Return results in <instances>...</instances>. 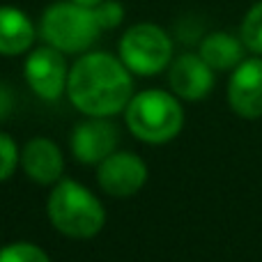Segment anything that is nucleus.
<instances>
[{
	"mask_svg": "<svg viewBox=\"0 0 262 262\" xmlns=\"http://www.w3.org/2000/svg\"><path fill=\"white\" fill-rule=\"evenodd\" d=\"M67 97L88 118H111L127 108L134 97V78L115 55L83 53L69 69Z\"/></svg>",
	"mask_w": 262,
	"mask_h": 262,
	"instance_id": "obj_1",
	"label": "nucleus"
},
{
	"mask_svg": "<svg viewBox=\"0 0 262 262\" xmlns=\"http://www.w3.org/2000/svg\"><path fill=\"white\" fill-rule=\"evenodd\" d=\"M127 127L138 140L163 145L184 127V108L172 92L143 90L127 104Z\"/></svg>",
	"mask_w": 262,
	"mask_h": 262,
	"instance_id": "obj_2",
	"label": "nucleus"
},
{
	"mask_svg": "<svg viewBox=\"0 0 262 262\" xmlns=\"http://www.w3.org/2000/svg\"><path fill=\"white\" fill-rule=\"evenodd\" d=\"M49 219L58 232L74 239H90L104 228V205L78 182L64 180L49 195Z\"/></svg>",
	"mask_w": 262,
	"mask_h": 262,
	"instance_id": "obj_3",
	"label": "nucleus"
},
{
	"mask_svg": "<svg viewBox=\"0 0 262 262\" xmlns=\"http://www.w3.org/2000/svg\"><path fill=\"white\" fill-rule=\"evenodd\" d=\"M99 23L92 7H83L72 0L53 3L39 18V35L60 53H85L99 39Z\"/></svg>",
	"mask_w": 262,
	"mask_h": 262,
	"instance_id": "obj_4",
	"label": "nucleus"
},
{
	"mask_svg": "<svg viewBox=\"0 0 262 262\" xmlns=\"http://www.w3.org/2000/svg\"><path fill=\"white\" fill-rule=\"evenodd\" d=\"M118 58L136 76H157L172 62V39L157 23H136L122 35Z\"/></svg>",
	"mask_w": 262,
	"mask_h": 262,
	"instance_id": "obj_5",
	"label": "nucleus"
},
{
	"mask_svg": "<svg viewBox=\"0 0 262 262\" xmlns=\"http://www.w3.org/2000/svg\"><path fill=\"white\" fill-rule=\"evenodd\" d=\"M23 74L30 90L44 101H58L62 92H67V60H64V53L49 44L28 51Z\"/></svg>",
	"mask_w": 262,
	"mask_h": 262,
	"instance_id": "obj_6",
	"label": "nucleus"
},
{
	"mask_svg": "<svg viewBox=\"0 0 262 262\" xmlns=\"http://www.w3.org/2000/svg\"><path fill=\"white\" fill-rule=\"evenodd\" d=\"M228 104L244 120L262 118V55H251L230 72Z\"/></svg>",
	"mask_w": 262,
	"mask_h": 262,
	"instance_id": "obj_7",
	"label": "nucleus"
},
{
	"mask_svg": "<svg viewBox=\"0 0 262 262\" xmlns=\"http://www.w3.org/2000/svg\"><path fill=\"white\" fill-rule=\"evenodd\" d=\"M99 186L108 195L115 198H127L138 193L147 182V166L134 152H113L108 159L99 163L97 172Z\"/></svg>",
	"mask_w": 262,
	"mask_h": 262,
	"instance_id": "obj_8",
	"label": "nucleus"
},
{
	"mask_svg": "<svg viewBox=\"0 0 262 262\" xmlns=\"http://www.w3.org/2000/svg\"><path fill=\"white\" fill-rule=\"evenodd\" d=\"M214 72L198 53H182L168 67V83L177 99L200 101L214 90Z\"/></svg>",
	"mask_w": 262,
	"mask_h": 262,
	"instance_id": "obj_9",
	"label": "nucleus"
},
{
	"mask_svg": "<svg viewBox=\"0 0 262 262\" xmlns=\"http://www.w3.org/2000/svg\"><path fill=\"white\" fill-rule=\"evenodd\" d=\"M120 131L108 118H88L72 131V152L81 163H101L115 152Z\"/></svg>",
	"mask_w": 262,
	"mask_h": 262,
	"instance_id": "obj_10",
	"label": "nucleus"
},
{
	"mask_svg": "<svg viewBox=\"0 0 262 262\" xmlns=\"http://www.w3.org/2000/svg\"><path fill=\"white\" fill-rule=\"evenodd\" d=\"M21 166L30 180L37 184H53L62 175V154L60 147L49 138H32L21 152Z\"/></svg>",
	"mask_w": 262,
	"mask_h": 262,
	"instance_id": "obj_11",
	"label": "nucleus"
},
{
	"mask_svg": "<svg viewBox=\"0 0 262 262\" xmlns=\"http://www.w3.org/2000/svg\"><path fill=\"white\" fill-rule=\"evenodd\" d=\"M35 23L23 9L12 5H0V55L12 58L32 51L35 44Z\"/></svg>",
	"mask_w": 262,
	"mask_h": 262,
	"instance_id": "obj_12",
	"label": "nucleus"
},
{
	"mask_svg": "<svg viewBox=\"0 0 262 262\" xmlns=\"http://www.w3.org/2000/svg\"><path fill=\"white\" fill-rule=\"evenodd\" d=\"M246 46L239 35L226 30H214L200 39L198 55L214 69V72H232L246 60Z\"/></svg>",
	"mask_w": 262,
	"mask_h": 262,
	"instance_id": "obj_13",
	"label": "nucleus"
},
{
	"mask_svg": "<svg viewBox=\"0 0 262 262\" xmlns=\"http://www.w3.org/2000/svg\"><path fill=\"white\" fill-rule=\"evenodd\" d=\"M237 35L251 55H262V0L251 5V9L244 14Z\"/></svg>",
	"mask_w": 262,
	"mask_h": 262,
	"instance_id": "obj_14",
	"label": "nucleus"
},
{
	"mask_svg": "<svg viewBox=\"0 0 262 262\" xmlns=\"http://www.w3.org/2000/svg\"><path fill=\"white\" fill-rule=\"evenodd\" d=\"M0 262H51L49 255L30 242H14L0 249Z\"/></svg>",
	"mask_w": 262,
	"mask_h": 262,
	"instance_id": "obj_15",
	"label": "nucleus"
},
{
	"mask_svg": "<svg viewBox=\"0 0 262 262\" xmlns=\"http://www.w3.org/2000/svg\"><path fill=\"white\" fill-rule=\"evenodd\" d=\"M101 30H113L124 21V5L118 0H101L99 5L92 7Z\"/></svg>",
	"mask_w": 262,
	"mask_h": 262,
	"instance_id": "obj_16",
	"label": "nucleus"
},
{
	"mask_svg": "<svg viewBox=\"0 0 262 262\" xmlns=\"http://www.w3.org/2000/svg\"><path fill=\"white\" fill-rule=\"evenodd\" d=\"M18 159H21V154H18V147H16V143H14V138L0 131V182L12 177V172L16 170Z\"/></svg>",
	"mask_w": 262,
	"mask_h": 262,
	"instance_id": "obj_17",
	"label": "nucleus"
},
{
	"mask_svg": "<svg viewBox=\"0 0 262 262\" xmlns=\"http://www.w3.org/2000/svg\"><path fill=\"white\" fill-rule=\"evenodd\" d=\"M14 106H16V97H14L12 88L5 85V83H0V122L12 115Z\"/></svg>",
	"mask_w": 262,
	"mask_h": 262,
	"instance_id": "obj_18",
	"label": "nucleus"
},
{
	"mask_svg": "<svg viewBox=\"0 0 262 262\" xmlns=\"http://www.w3.org/2000/svg\"><path fill=\"white\" fill-rule=\"evenodd\" d=\"M72 3H76V5H83V7H95V5H99L101 0H72Z\"/></svg>",
	"mask_w": 262,
	"mask_h": 262,
	"instance_id": "obj_19",
	"label": "nucleus"
}]
</instances>
